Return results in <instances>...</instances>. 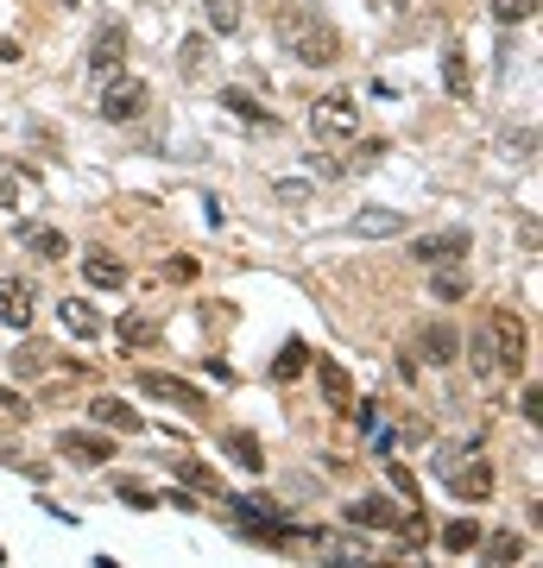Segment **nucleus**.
<instances>
[{"label":"nucleus","mask_w":543,"mask_h":568,"mask_svg":"<svg viewBox=\"0 0 543 568\" xmlns=\"http://www.w3.org/2000/svg\"><path fill=\"white\" fill-rule=\"evenodd\" d=\"M279 44L298 63H310V70H322V63L342 58V32L322 20L316 7H279Z\"/></svg>","instance_id":"obj_1"},{"label":"nucleus","mask_w":543,"mask_h":568,"mask_svg":"<svg viewBox=\"0 0 543 568\" xmlns=\"http://www.w3.org/2000/svg\"><path fill=\"white\" fill-rule=\"evenodd\" d=\"M342 518H348V525H361V530H399L404 544H423V506L418 511H399L392 499L366 493V499H348Z\"/></svg>","instance_id":"obj_2"},{"label":"nucleus","mask_w":543,"mask_h":568,"mask_svg":"<svg viewBox=\"0 0 543 568\" xmlns=\"http://www.w3.org/2000/svg\"><path fill=\"white\" fill-rule=\"evenodd\" d=\"M354 133H361V102L348 89L310 102V140H354Z\"/></svg>","instance_id":"obj_3"},{"label":"nucleus","mask_w":543,"mask_h":568,"mask_svg":"<svg viewBox=\"0 0 543 568\" xmlns=\"http://www.w3.org/2000/svg\"><path fill=\"white\" fill-rule=\"evenodd\" d=\"M145 102H152V89L140 77H108V89H101V121H140Z\"/></svg>","instance_id":"obj_4"},{"label":"nucleus","mask_w":543,"mask_h":568,"mask_svg":"<svg viewBox=\"0 0 543 568\" xmlns=\"http://www.w3.org/2000/svg\"><path fill=\"white\" fill-rule=\"evenodd\" d=\"M486 347H493L500 373H519V361H524V323H519V310H493V323H486Z\"/></svg>","instance_id":"obj_5"},{"label":"nucleus","mask_w":543,"mask_h":568,"mask_svg":"<svg viewBox=\"0 0 543 568\" xmlns=\"http://www.w3.org/2000/svg\"><path fill=\"white\" fill-rule=\"evenodd\" d=\"M140 392H145V398H159V405H178V410H190V417H202V392L190 386V379H178V373L145 366V373H140Z\"/></svg>","instance_id":"obj_6"},{"label":"nucleus","mask_w":543,"mask_h":568,"mask_svg":"<svg viewBox=\"0 0 543 568\" xmlns=\"http://www.w3.org/2000/svg\"><path fill=\"white\" fill-rule=\"evenodd\" d=\"M411 260H418V265L467 260V227H436V234H418V241H411Z\"/></svg>","instance_id":"obj_7"},{"label":"nucleus","mask_w":543,"mask_h":568,"mask_svg":"<svg viewBox=\"0 0 543 568\" xmlns=\"http://www.w3.org/2000/svg\"><path fill=\"white\" fill-rule=\"evenodd\" d=\"M89 417H95L101 429H114V436H140L145 429V417L127 398H114V392H101V398H89Z\"/></svg>","instance_id":"obj_8"},{"label":"nucleus","mask_w":543,"mask_h":568,"mask_svg":"<svg viewBox=\"0 0 543 568\" xmlns=\"http://www.w3.org/2000/svg\"><path fill=\"white\" fill-rule=\"evenodd\" d=\"M58 455H70V462H82V467H101V462H114V443L95 436V429H63Z\"/></svg>","instance_id":"obj_9"},{"label":"nucleus","mask_w":543,"mask_h":568,"mask_svg":"<svg viewBox=\"0 0 543 568\" xmlns=\"http://www.w3.org/2000/svg\"><path fill=\"white\" fill-rule=\"evenodd\" d=\"M443 480L455 487V499H486V493H493V467H486L481 455H462V462L449 467Z\"/></svg>","instance_id":"obj_10"},{"label":"nucleus","mask_w":543,"mask_h":568,"mask_svg":"<svg viewBox=\"0 0 543 568\" xmlns=\"http://www.w3.org/2000/svg\"><path fill=\"white\" fill-rule=\"evenodd\" d=\"M121 58H127V32L121 26H101L95 39H89V70H95V77H114Z\"/></svg>","instance_id":"obj_11"},{"label":"nucleus","mask_w":543,"mask_h":568,"mask_svg":"<svg viewBox=\"0 0 543 568\" xmlns=\"http://www.w3.org/2000/svg\"><path fill=\"white\" fill-rule=\"evenodd\" d=\"M0 323L7 328L32 323V278H0Z\"/></svg>","instance_id":"obj_12"},{"label":"nucleus","mask_w":543,"mask_h":568,"mask_svg":"<svg viewBox=\"0 0 543 568\" xmlns=\"http://www.w3.org/2000/svg\"><path fill=\"white\" fill-rule=\"evenodd\" d=\"M82 278L95 284V291H121V284H127V265L114 260L108 246H89V253H82Z\"/></svg>","instance_id":"obj_13"},{"label":"nucleus","mask_w":543,"mask_h":568,"mask_svg":"<svg viewBox=\"0 0 543 568\" xmlns=\"http://www.w3.org/2000/svg\"><path fill=\"white\" fill-rule=\"evenodd\" d=\"M316 386L329 398V410H354V379H348L342 361H316Z\"/></svg>","instance_id":"obj_14"},{"label":"nucleus","mask_w":543,"mask_h":568,"mask_svg":"<svg viewBox=\"0 0 543 568\" xmlns=\"http://www.w3.org/2000/svg\"><path fill=\"white\" fill-rule=\"evenodd\" d=\"M58 323L70 328V335H82V342H95V335H101V316H95V304H89V297H63Z\"/></svg>","instance_id":"obj_15"},{"label":"nucleus","mask_w":543,"mask_h":568,"mask_svg":"<svg viewBox=\"0 0 543 568\" xmlns=\"http://www.w3.org/2000/svg\"><path fill=\"white\" fill-rule=\"evenodd\" d=\"M348 234H366V241H380V234H404V215H399V209H361V215L348 222Z\"/></svg>","instance_id":"obj_16"},{"label":"nucleus","mask_w":543,"mask_h":568,"mask_svg":"<svg viewBox=\"0 0 543 568\" xmlns=\"http://www.w3.org/2000/svg\"><path fill=\"white\" fill-rule=\"evenodd\" d=\"M51 361H58V347H51V342H20L13 373H20V379H39V373H51Z\"/></svg>","instance_id":"obj_17"},{"label":"nucleus","mask_w":543,"mask_h":568,"mask_svg":"<svg viewBox=\"0 0 543 568\" xmlns=\"http://www.w3.org/2000/svg\"><path fill=\"white\" fill-rule=\"evenodd\" d=\"M228 455H234V462H241L247 467V474H260V467H265V455H260V436H253V429H228Z\"/></svg>","instance_id":"obj_18"},{"label":"nucleus","mask_w":543,"mask_h":568,"mask_svg":"<svg viewBox=\"0 0 543 568\" xmlns=\"http://www.w3.org/2000/svg\"><path fill=\"white\" fill-rule=\"evenodd\" d=\"M20 241L32 246V253H44V260H63V253H70L58 227H39V222H26V227H20Z\"/></svg>","instance_id":"obj_19"},{"label":"nucleus","mask_w":543,"mask_h":568,"mask_svg":"<svg viewBox=\"0 0 543 568\" xmlns=\"http://www.w3.org/2000/svg\"><path fill=\"white\" fill-rule=\"evenodd\" d=\"M202 13H209V32H222V39L228 32H241V20H247L241 0H202Z\"/></svg>","instance_id":"obj_20"},{"label":"nucleus","mask_w":543,"mask_h":568,"mask_svg":"<svg viewBox=\"0 0 543 568\" xmlns=\"http://www.w3.org/2000/svg\"><path fill=\"white\" fill-rule=\"evenodd\" d=\"M171 474H178V480H190V487H202V493H215V499H222V480H215V474H209L202 462H190V455H171Z\"/></svg>","instance_id":"obj_21"},{"label":"nucleus","mask_w":543,"mask_h":568,"mask_svg":"<svg viewBox=\"0 0 543 568\" xmlns=\"http://www.w3.org/2000/svg\"><path fill=\"white\" fill-rule=\"evenodd\" d=\"M26 190H32V178H26V171H13V164L0 159V209H20V203H26Z\"/></svg>","instance_id":"obj_22"},{"label":"nucleus","mask_w":543,"mask_h":568,"mask_svg":"<svg viewBox=\"0 0 543 568\" xmlns=\"http://www.w3.org/2000/svg\"><path fill=\"white\" fill-rule=\"evenodd\" d=\"M114 335H121L127 347H152V342H159V323H152V316H121Z\"/></svg>","instance_id":"obj_23"},{"label":"nucleus","mask_w":543,"mask_h":568,"mask_svg":"<svg viewBox=\"0 0 543 568\" xmlns=\"http://www.w3.org/2000/svg\"><path fill=\"white\" fill-rule=\"evenodd\" d=\"M481 544V525H474V518H455V525L443 530V549L449 556H462V549H474Z\"/></svg>","instance_id":"obj_24"},{"label":"nucleus","mask_w":543,"mask_h":568,"mask_svg":"<svg viewBox=\"0 0 543 568\" xmlns=\"http://www.w3.org/2000/svg\"><path fill=\"white\" fill-rule=\"evenodd\" d=\"M222 108H234V114H241V121H253V126H272V114H265L260 102H253V95H247V89H222Z\"/></svg>","instance_id":"obj_25"},{"label":"nucleus","mask_w":543,"mask_h":568,"mask_svg":"<svg viewBox=\"0 0 543 568\" xmlns=\"http://www.w3.org/2000/svg\"><path fill=\"white\" fill-rule=\"evenodd\" d=\"M423 347H430V361H436V366H449L455 354H462V342H455V328H430V335H423Z\"/></svg>","instance_id":"obj_26"},{"label":"nucleus","mask_w":543,"mask_h":568,"mask_svg":"<svg viewBox=\"0 0 543 568\" xmlns=\"http://www.w3.org/2000/svg\"><path fill=\"white\" fill-rule=\"evenodd\" d=\"M486 7H493V20L500 26H524L531 13H537V0H486Z\"/></svg>","instance_id":"obj_27"},{"label":"nucleus","mask_w":543,"mask_h":568,"mask_svg":"<svg viewBox=\"0 0 543 568\" xmlns=\"http://www.w3.org/2000/svg\"><path fill=\"white\" fill-rule=\"evenodd\" d=\"M486 556H493V562H519L524 537H519V530H500V537H486Z\"/></svg>","instance_id":"obj_28"},{"label":"nucleus","mask_w":543,"mask_h":568,"mask_svg":"<svg viewBox=\"0 0 543 568\" xmlns=\"http://www.w3.org/2000/svg\"><path fill=\"white\" fill-rule=\"evenodd\" d=\"M303 366H310V347H303V342H284V354H279V366H272V373H279V379H298Z\"/></svg>","instance_id":"obj_29"},{"label":"nucleus","mask_w":543,"mask_h":568,"mask_svg":"<svg viewBox=\"0 0 543 568\" xmlns=\"http://www.w3.org/2000/svg\"><path fill=\"white\" fill-rule=\"evenodd\" d=\"M443 82H449V95H467V51H449L443 58Z\"/></svg>","instance_id":"obj_30"},{"label":"nucleus","mask_w":543,"mask_h":568,"mask_svg":"<svg viewBox=\"0 0 543 568\" xmlns=\"http://www.w3.org/2000/svg\"><path fill=\"white\" fill-rule=\"evenodd\" d=\"M430 291H436L443 304H462V297H467V278H462V272H436V278H430Z\"/></svg>","instance_id":"obj_31"},{"label":"nucleus","mask_w":543,"mask_h":568,"mask_svg":"<svg viewBox=\"0 0 543 568\" xmlns=\"http://www.w3.org/2000/svg\"><path fill=\"white\" fill-rule=\"evenodd\" d=\"M202 58H209V39H183V51H178L183 77H202Z\"/></svg>","instance_id":"obj_32"},{"label":"nucleus","mask_w":543,"mask_h":568,"mask_svg":"<svg viewBox=\"0 0 543 568\" xmlns=\"http://www.w3.org/2000/svg\"><path fill=\"white\" fill-rule=\"evenodd\" d=\"M26 417H32V405H26L20 392H7V386H0V424H26Z\"/></svg>","instance_id":"obj_33"},{"label":"nucleus","mask_w":543,"mask_h":568,"mask_svg":"<svg viewBox=\"0 0 543 568\" xmlns=\"http://www.w3.org/2000/svg\"><path fill=\"white\" fill-rule=\"evenodd\" d=\"M114 493H121L127 506H159V493H152V487H140V480H114Z\"/></svg>","instance_id":"obj_34"},{"label":"nucleus","mask_w":543,"mask_h":568,"mask_svg":"<svg viewBox=\"0 0 543 568\" xmlns=\"http://www.w3.org/2000/svg\"><path fill=\"white\" fill-rule=\"evenodd\" d=\"M380 152H385V140H366L361 152H354V159H348V171H366V164L380 159Z\"/></svg>","instance_id":"obj_35"},{"label":"nucleus","mask_w":543,"mask_h":568,"mask_svg":"<svg viewBox=\"0 0 543 568\" xmlns=\"http://www.w3.org/2000/svg\"><path fill=\"white\" fill-rule=\"evenodd\" d=\"M279 203H291V209L310 203V183H279Z\"/></svg>","instance_id":"obj_36"},{"label":"nucleus","mask_w":543,"mask_h":568,"mask_svg":"<svg viewBox=\"0 0 543 568\" xmlns=\"http://www.w3.org/2000/svg\"><path fill=\"white\" fill-rule=\"evenodd\" d=\"M392 487H399V493H411V499H418V480H411V467H399V462H392Z\"/></svg>","instance_id":"obj_37"},{"label":"nucleus","mask_w":543,"mask_h":568,"mask_svg":"<svg viewBox=\"0 0 543 568\" xmlns=\"http://www.w3.org/2000/svg\"><path fill=\"white\" fill-rule=\"evenodd\" d=\"M0 467H20V455H13V443H0Z\"/></svg>","instance_id":"obj_38"},{"label":"nucleus","mask_w":543,"mask_h":568,"mask_svg":"<svg viewBox=\"0 0 543 568\" xmlns=\"http://www.w3.org/2000/svg\"><path fill=\"white\" fill-rule=\"evenodd\" d=\"M0 562H7V549H0Z\"/></svg>","instance_id":"obj_39"},{"label":"nucleus","mask_w":543,"mask_h":568,"mask_svg":"<svg viewBox=\"0 0 543 568\" xmlns=\"http://www.w3.org/2000/svg\"><path fill=\"white\" fill-rule=\"evenodd\" d=\"M392 7H404V0H392Z\"/></svg>","instance_id":"obj_40"}]
</instances>
